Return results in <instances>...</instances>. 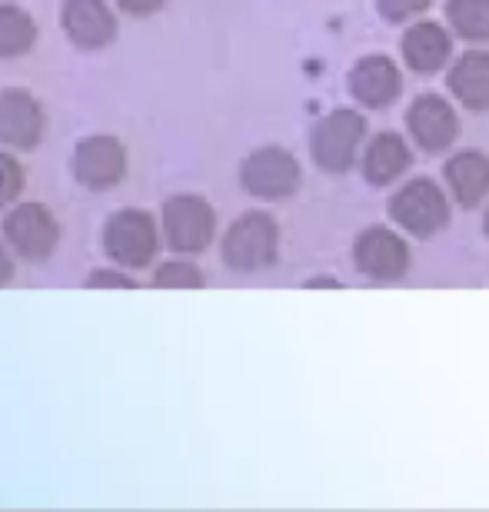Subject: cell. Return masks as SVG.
Segmentation results:
<instances>
[{
	"label": "cell",
	"mask_w": 489,
	"mask_h": 512,
	"mask_svg": "<svg viewBox=\"0 0 489 512\" xmlns=\"http://www.w3.org/2000/svg\"><path fill=\"white\" fill-rule=\"evenodd\" d=\"M74 180L87 190H110L127 177V150L117 137H84L74 150Z\"/></svg>",
	"instance_id": "obj_8"
},
{
	"label": "cell",
	"mask_w": 489,
	"mask_h": 512,
	"mask_svg": "<svg viewBox=\"0 0 489 512\" xmlns=\"http://www.w3.org/2000/svg\"><path fill=\"white\" fill-rule=\"evenodd\" d=\"M446 183L460 207H480L489 193V157L480 150H463L446 163Z\"/></svg>",
	"instance_id": "obj_15"
},
{
	"label": "cell",
	"mask_w": 489,
	"mask_h": 512,
	"mask_svg": "<svg viewBox=\"0 0 489 512\" xmlns=\"http://www.w3.org/2000/svg\"><path fill=\"white\" fill-rule=\"evenodd\" d=\"M353 260L360 266V273H366L370 280L390 283L410 270V247L403 237H396L386 227H370L360 233L353 247Z\"/></svg>",
	"instance_id": "obj_10"
},
{
	"label": "cell",
	"mask_w": 489,
	"mask_h": 512,
	"mask_svg": "<svg viewBox=\"0 0 489 512\" xmlns=\"http://www.w3.org/2000/svg\"><path fill=\"white\" fill-rule=\"evenodd\" d=\"M163 240L177 253H203L217 233V213L197 193H177L160 210Z\"/></svg>",
	"instance_id": "obj_3"
},
{
	"label": "cell",
	"mask_w": 489,
	"mask_h": 512,
	"mask_svg": "<svg viewBox=\"0 0 489 512\" xmlns=\"http://www.w3.org/2000/svg\"><path fill=\"white\" fill-rule=\"evenodd\" d=\"M87 290H134V276L120 273V270H94L84 280Z\"/></svg>",
	"instance_id": "obj_23"
},
{
	"label": "cell",
	"mask_w": 489,
	"mask_h": 512,
	"mask_svg": "<svg viewBox=\"0 0 489 512\" xmlns=\"http://www.w3.org/2000/svg\"><path fill=\"white\" fill-rule=\"evenodd\" d=\"M24 183H27V177H24L20 160L0 150V207L14 203L20 197V190H24Z\"/></svg>",
	"instance_id": "obj_21"
},
{
	"label": "cell",
	"mask_w": 489,
	"mask_h": 512,
	"mask_svg": "<svg viewBox=\"0 0 489 512\" xmlns=\"http://www.w3.org/2000/svg\"><path fill=\"white\" fill-rule=\"evenodd\" d=\"M410 147H406L403 137L396 133H380L370 147H366L363 157V177L373 183V187H386L396 177H403L406 167H410Z\"/></svg>",
	"instance_id": "obj_17"
},
{
	"label": "cell",
	"mask_w": 489,
	"mask_h": 512,
	"mask_svg": "<svg viewBox=\"0 0 489 512\" xmlns=\"http://www.w3.org/2000/svg\"><path fill=\"white\" fill-rule=\"evenodd\" d=\"M446 20L470 44H489V0H450Z\"/></svg>",
	"instance_id": "obj_19"
},
{
	"label": "cell",
	"mask_w": 489,
	"mask_h": 512,
	"mask_svg": "<svg viewBox=\"0 0 489 512\" xmlns=\"http://www.w3.org/2000/svg\"><path fill=\"white\" fill-rule=\"evenodd\" d=\"M300 163L283 147H260L240 163V183L250 197L287 200L300 187Z\"/></svg>",
	"instance_id": "obj_6"
},
{
	"label": "cell",
	"mask_w": 489,
	"mask_h": 512,
	"mask_svg": "<svg viewBox=\"0 0 489 512\" xmlns=\"http://www.w3.org/2000/svg\"><path fill=\"white\" fill-rule=\"evenodd\" d=\"M4 240L20 260H47L60 243V223L54 210L44 207V203H17L4 217Z\"/></svg>",
	"instance_id": "obj_5"
},
{
	"label": "cell",
	"mask_w": 489,
	"mask_h": 512,
	"mask_svg": "<svg viewBox=\"0 0 489 512\" xmlns=\"http://www.w3.org/2000/svg\"><path fill=\"white\" fill-rule=\"evenodd\" d=\"M483 230H486V237H489V210H486V223H483Z\"/></svg>",
	"instance_id": "obj_26"
},
{
	"label": "cell",
	"mask_w": 489,
	"mask_h": 512,
	"mask_svg": "<svg viewBox=\"0 0 489 512\" xmlns=\"http://www.w3.org/2000/svg\"><path fill=\"white\" fill-rule=\"evenodd\" d=\"M426 7H430V0H376V10H380L390 24H403V20L423 14Z\"/></svg>",
	"instance_id": "obj_22"
},
{
	"label": "cell",
	"mask_w": 489,
	"mask_h": 512,
	"mask_svg": "<svg viewBox=\"0 0 489 512\" xmlns=\"http://www.w3.org/2000/svg\"><path fill=\"white\" fill-rule=\"evenodd\" d=\"M47 117L27 90H0V143L14 150H34L44 137Z\"/></svg>",
	"instance_id": "obj_11"
},
{
	"label": "cell",
	"mask_w": 489,
	"mask_h": 512,
	"mask_svg": "<svg viewBox=\"0 0 489 512\" xmlns=\"http://www.w3.org/2000/svg\"><path fill=\"white\" fill-rule=\"evenodd\" d=\"M280 230L267 213H243L223 237V263L233 273H260L277 260Z\"/></svg>",
	"instance_id": "obj_2"
},
{
	"label": "cell",
	"mask_w": 489,
	"mask_h": 512,
	"mask_svg": "<svg viewBox=\"0 0 489 512\" xmlns=\"http://www.w3.org/2000/svg\"><path fill=\"white\" fill-rule=\"evenodd\" d=\"M450 54H453V40L440 24H433V20H423V24H413L406 30L403 60L416 74H433V70H440L446 60H450Z\"/></svg>",
	"instance_id": "obj_14"
},
{
	"label": "cell",
	"mask_w": 489,
	"mask_h": 512,
	"mask_svg": "<svg viewBox=\"0 0 489 512\" xmlns=\"http://www.w3.org/2000/svg\"><path fill=\"white\" fill-rule=\"evenodd\" d=\"M104 250L124 270H147L160 253L157 220L147 210H117L104 227Z\"/></svg>",
	"instance_id": "obj_1"
},
{
	"label": "cell",
	"mask_w": 489,
	"mask_h": 512,
	"mask_svg": "<svg viewBox=\"0 0 489 512\" xmlns=\"http://www.w3.org/2000/svg\"><path fill=\"white\" fill-rule=\"evenodd\" d=\"M10 280H14V256L0 243V286H7Z\"/></svg>",
	"instance_id": "obj_25"
},
{
	"label": "cell",
	"mask_w": 489,
	"mask_h": 512,
	"mask_svg": "<svg viewBox=\"0 0 489 512\" xmlns=\"http://www.w3.org/2000/svg\"><path fill=\"white\" fill-rule=\"evenodd\" d=\"M366 137V120L353 110H333L313 127L310 150L317 167L326 173H343L356 163L360 143Z\"/></svg>",
	"instance_id": "obj_4"
},
{
	"label": "cell",
	"mask_w": 489,
	"mask_h": 512,
	"mask_svg": "<svg viewBox=\"0 0 489 512\" xmlns=\"http://www.w3.org/2000/svg\"><path fill=\"white\" fill-rule=\"evenodd\" d=\"M37 40V24L20 4L0 0V60L24 57Z\"/></svg>",
	"instance_id": "obj_18"
},
{
	"label": "cell",
	"mask_w": 489,
	"mask_h": 512,
	"mask_svg": "<svg viewBox=\"0 0 489 512\" xmlns=\"http://www.w3.org/2000/svg\"><path fill=\"white\" fill-rule=\"evenodd\" d=\"M60 27L77 50H104L117 40V14L107 0H64Z\"/></svg>",
	"instance_id": "obj_9"
},
{
	"label": "cell",
	"mask_w": 489,
	"mask_h": 512,
	"mask_svg": "<svg viewBox=\"0 0 489 512\" xmlns=\"http://www.w3.org/2000/svg\"><path fill=\"white\" fill-rule=\"evenodd\" d=\"M114 4L130 17H150V14H157V10H163L167 0H114Z\"/></svg>",
	"instance_id": "obj_24"
},
{
	"label": "cell",
	"mask_w": 489,
	"mask_h": 512,
	"mask_svg": "<svg viewBox=\"0 0 489 512\" xmlns=\"http://www.w3.org/2000/svg\"><path fill=\"white\" fill-rule=\"evenodd\" d=\"M406 124H410V137L420 143L426 153H440L446 147H453V140L460 137L456 110L436 94L416 97L410 114H406Z\"/></svg>",
	"instance_id": "obj_12"
},
{
	"label": "cell",
	"mask_w": 489,
	"mask_h": 512,
	"mask_svg": "<svg viewBox=\"0 0 489 512\" xmlns=\"http://www.w3.org/2000/svg\"><path fill=\"white\" fill-rule=\"evenodd\" d=\"M154 286L157 290H200L203 273L187 260H170L154 270Z\"/></svg>",
	"instance_id": "obj_20"
},
{
	"label": "cell",
	"mask_w": 489,
	"mask_h": 512,
	"mask_svg": "<svg viewBox=\"0 0 489 512\" xmlns=\"http://www.w3.org/2000/svg\"><path fill=\"white\" fill-rule=\"evenodd\" d=\"M450 90L466 110H489V54L470 50L450 70Z\"/></svg>",
	"instance_id": "obj_16"
},
{
	"label": "cell",
	"mask_w": 489,
	"mask_h": 512,
	"mask_svg": "<svg viewBox=\"0 0 489 512\" xmlns=\"http://www.w3.org/2000/svg\"><path fill=\"white\" fill-rule=\"evenodd\" d=\"M390 217L413 237H433L450 220V203L433 180L416 177L400 187L390 200Z\"/></svg>",
	"instance_id": "obj_7"
},
{
	"label": "cell",
	"mask_w": 489,
	"mask_h": 512,
	"mask_svg": "<svg viewBox=\"0 0 489 512\" xmlns=\"http://www.w3.org/2000/svg\"><path fill=\"white\" fill-rule=\"evenodd\" d=\"M403 90L400 70L390 57H363L360 64L350 70V94L360 100L363 107H390Z\"/></svg>",
	"instance_id": "obj_13"
}]
</instances>
